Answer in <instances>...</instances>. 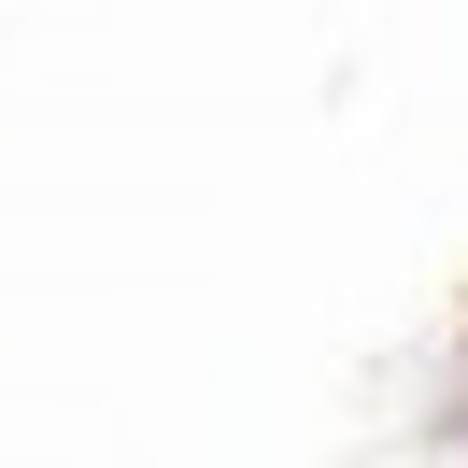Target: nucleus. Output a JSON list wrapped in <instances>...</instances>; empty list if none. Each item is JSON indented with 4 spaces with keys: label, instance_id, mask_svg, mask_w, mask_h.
<instances>
[{
    "label": "nucleus",
    "instance_id": "obj_1",
    "mask_svg": "<svg viewBox=\"0 0 468 468\" xmlns=\"http://www.w3.org/2000/svg\"><path fill=\"white\" fill-rule=\"evenodd\" d=\"M454 426H468V398H454Z\"/></svg>",
    "mask_w": 468,
    "mask_h": 468
}]
</instances>
